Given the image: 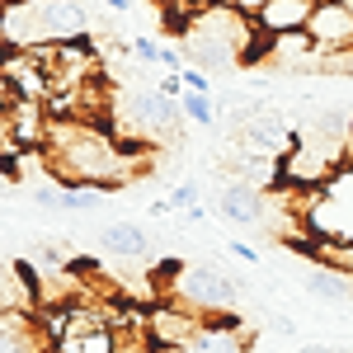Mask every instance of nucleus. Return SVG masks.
Here are the masks:
<instances>
[{"label": "nucleus", "instance_id": "1", "mask_svg": "<svg viewBox=\"0 0 353 353\" xmlns=\"http://www.w3.org/2000/svg\"><path fill=\"white\" fill-rule=\"evenodd\" d=\"M43 156L52 161V174L61 184H94V189H118L128 184V156L99 123L85 118H52Z\"/></svg>", "mask_w": 353, "mask_h": 353}, {"label": "nucleus", "instance_id": "2", "mask_svg": "<svg viewBox=\"0 0 353 353\" xmlns=\"http://www.w3.org/2000/svg\"><path fill=\"white\" fill-rule=\"evenodd\" d=\"M156 292H165L170 301L189 306V311H203V316H221L231 311L236 297H241V283L231 273L212 269V264H165Z\"/></svg>", "mask_w": 353, "mask_h": 353}, {"label": "nucleus", "instance_id": "3", "mask_svg": "<svg viewBox=\"0 0 353 353\" xmlns=\"http://www.w3.org/2000/svg\"><path fill=\"white\" fill-rule=\"evenodd\" d=\"M123 118L141 137H174L184 128V104L161 94L156 85H137V90H128V99H123Z\"/></svg>", "mask_w": 353, "mask_h": 353}, {"label": "nucleus", "instance_id": "4", "mask_svg": "<svg viewBox=\"0 0 353 353\" xmlns=\"http://www.w3.org/2000/svg\"><path fill=\"white\" fill-rule=\"evenodd\" d=\"M203 321L208 316H193L189 306H179V301H165L156 306L151 316H146V334H151V344L161 353H184L203 334Z\"/></svg>", "mask_w": 353, "mask_h": 353}, {"label": "nucleus", "instance_id": "5", "mask_svg": "<svg viewBox=\"0 0 353 353\" xmlns=\"http://www.w3.org/2000/svg\"><path fill=\"white\" fill-rule=\"evenodd\" d=\"M0 85L14 99H33V104H48L52 99V76L38 61V52H5L0 57Z\"/></svg>", "mask_w": 353, "mask_h": 353}, {"label": "nucleus", "instance_id": "6", "mask_svg": "<svg viewBox=\"0 0 353 353\" xmlns=\"http://www.w3.org/2000/svg\"><path fill=\"white\" fill-rule=\"evenodd\" d=\"M306 33L316 38V48L325 57L353 52V10L339 5V0H321L316 14H311V24H306Z\"/></svg>", "mask_w": 353, "mask_h": 353}, {"label": "nucleus", "instance_id": "7", "mask_svg": "<svg viewBox=\"0 0 353 353\" xmlns=\"http://www.w3.org/2000/svg\"><path fill=\"white\" fill-rule=\"evenodd\" d=\"M269 66H278V71H316V66H325V52L316 48V38L306 28H297V33L269 38Z\"/></svg>", "mask_w": 353, "mask_h": 353}, {"label": "nucleus", "instance_id": "8", "mask_svg": "<svg viewBox=\"0 0 353 353\" xmlns=\"http://www.w3.org/2000/svg\"><path fill=\"white\" fill-rule=\"evenodd\" d=\"M316 5H321V0H269V5L254 14V28H259L264 38H278V33H297V28L311 24Z\"/></svg>", "mask_w": 353, "mask_h": 353}, {"label": "nucleus", "instance_id": "9", "mask_svg": "<svg viewBox=\"0 0 353 353\" xmlns=\"http://www.w3.org/2000/svg\"><path fill=\"white\" fill-rule=\"evenodd\" d=\"M217 212L226 221H236V226H259L264 221V189H254L245 179H231L217 193Z\"/></svg>", "mask_w": 353, "mask_h": 353}, {"label": "nucleus", "instance_id": "10", "mask_svg": "<svg viewBox=\"0 0 353 353\" xmlns=\"http://www.w3.org/2000/svg\"><path fill=\"white\" fill-rule=\"evenodd\" d=\"M104 250L118 259H146L151 254V236L141 221H109L104 226Z\"/></svg>", "mask_w": 353, "mask_h": 353}, {"label": "nucleus", "instance_id": "11", "mask_svg": "<svg viewBox=\"0 0 353 353\" xmlns=\"http://www.w3.org/2000/svg\"><path fill=\"white\" fill-rule=\"evenodd\" d=\"M301 283H306V292H311L316 301H330V306H344V301H353V278H349V273L325 269V264H321V269H311Z\"/></svg>", "mask_w": 353, "mask_h": 353}, {"label": "nucleus", "instance_id": "12", "mask_svg": "<svg viewBox=\"0 0 353 353\" xmlns=\"http://www.w3.org/2000/svg\"><path fill=\"white\" fill-rule=\"evenodd\" d=\"M57 353H118V330L113 325H94L90 334H81V339L57 344Z\"/></svg>", "mask_w": 353, "mask_h": 353}, {"label": "nucleus", "instance_id": "13", "mask_svg": "<svg viewBox=\"0 0 353 353\" xmlns=\"http://www.w3.org/2000/svg\"><path fill=\"white\" fill-rule=\"evenodd\" d=\"M179 104H184V118H189L193 128H217V104H212V94H184V99H179Z\"/></svg>", "mask_w": 353, "mask_h": 353}, {"label": "nucleus", "instance_id": "14", "mask_svg": "<svg viewBox=\"0 0 353 353\" xmlns=\"http://www.w3.org/2000/svg\"><path fill=\"white\" fill-rule=\"evenodd\" d=\"M179 76H184V94H212V76H208V71H198V66H184Z\"/></svg>", "mask_w": 353, "mask_h": 353}, {"label": "nucleus", "instance_id": "15", "mask_svg": "<svg viewBox=\"0 0 353 353\" xmlns=\"http://www.w3.org/2000/svg\"><path fill=\"white\" fill-rule=\"evenodd\" d=\"M170 208H184V212L198 208V184H179V189L170 193Z\"/></svg>", "mask_w": 353, "mask_h": 353}, {"label": "nucleus", "instance_id": "16", "mask_svg": "<svg viewBox=\"0 0 353 353\" xmlns=\"http://www.w3.org/2000/svg\"><path fill=\"white\" fill-rule=\"evenodd\" d=\"M132 52H137V61H161L165 43H151V38H132Z\"/></svg>", "mask_w": 353, "mask_h": 353}, {"label": "nucleus", "instance_id": "17", "mask_svg": "<svg viewBox=\"0 0 353 353\" xmlns=\"http://www.w3.org/2000/svg\"><path fill=\"white\" fill-rule=\"evenodd\" d=\"M156 90H161V94H170V99H184V76H161V81H156Z\"/></svg>", "mask_w": 353, "mask_h": 353}, {"label": "nucleus", "instance_id": "18", "mask_svg": "<svg viewBox=\"0 0 353 353\" xmlns=\"http://www.w3.org/2000/svg\"><path fill=\"white\" fill-rule=\"evenodd\" d=\"M226 5H231V10H241V14H250V19H254V14H259V10H264L269 0H226Z\"/></svg>", "mask_w": 353, "mask_h": 353}, {"label": "nucleus", "instance_id": "19", "mask_svg": "<svg viewBox=\"0 0 353 353\" xmlns=\"http://www.w3.org/2000/svg\"><path fill=\"white\" fill-rule=\"evenodd\" d=\"M231 254H236V259H245V264H259V250H250L245 241H231Z\"/></svg>", "mask_w": 353, "mask_h": 353}, {"label": "nucleus", "instance_id": "20", "mask_svg": "<svg viewBox=\"0 0 353 353\" xmlns=\"http://www.w3.org/2000/svg\"><path fill=\"white\" fill-rule=\"evenodd\" d=\"M0 353H24V339L19 334H0Z\"/></svg>", "mask_w": 353, "mask_h": 353}, {"label": "nucleus", "instance_id": "21", "mask_svg": "<svg viewBox=\"0 0 353 353\" xmlns=\"http://www.w3.org/2000/svg\"><path fill=\"white\" fill-rule=\"evenodd\" d=\"M269 325L278 330V334H297V325H292L288 316H278V311H273V316H269Z\"/></svg>", "mask_w": 353, "mask_h": 353}, {"label": "nucleus", "instance_id": "22", "mask_svg": "<svg viewBox=\"0 0 353 353\" xmlns=\"http://www.w3.org/2000/svg\"><path fill=\"white\" fill-rule=\"evenodd\" d=\"M104 5H109L113 14H132V0H104Z\"/></svg>", "mask_w": 353, "mask_h": 353}, {"label": "nucleus", "instance_id": "23", "mask_svg": "<svg viewBox=\"0 0 353 353\" xmlns=\"http://www.w3.org/2000/svg\"><path fill=\"white\" fill-rule=\"evenodd\" d=\"M339 5H349V10H353V0H339Z\"/></svg>", "mask_w": 353, "mask_h": 353}]
</instances>
